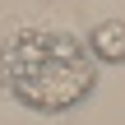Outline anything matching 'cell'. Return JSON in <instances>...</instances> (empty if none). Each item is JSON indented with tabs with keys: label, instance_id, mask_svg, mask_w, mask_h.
<instances>
[{
	"label": "cell",
	"instance_id": "obj_2",
	"mask_svg": "<svg viewBox=\"0 0 125 125\" xmlns=\"http://www.w3.org/2000/svg\"><path fill=\"white\" fill-rule=\"evenodd\" d=\"M83 46H88L93 60H102V65H121V60H125V19H107V23H97L93 37H88Z\"/></svg>",
	"mask_w": 125,
	"mask_h": 125
},
{
	"label": "cell",
	"instance_id": "obj_1",
	"mask_svg": "<svg viewBox=\"0 0 125 125\" xmlns=\"http://www.w3.org/2000/svg\"><path fill=\"white\" fill-rule=\"evenodd\" d=\"M97 60L74 32L56 28H28L14 32L0 46V83L19 107L37 116H60L74 111L93 88H97Z\"/></svg>",
	"mask_w": 125,
	"mask_h": 125
}]
</instances>
